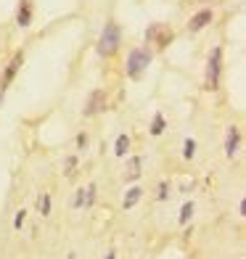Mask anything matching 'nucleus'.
<instances>
[{"mask_svg": "<svg viewBox=\"0 0 246 259\" xmlns=\"http://www.w3.org/2000/svg\"><path fill=\"white\" fill-rule=\"evenodd\" d=\"M209 21H212V11L204 8V11H198V14L188 21V29H191V32H198V29H204Z\"/></svg>", "mask_w": 246, "mask_h": 259, "instance_id": "423d86ee", "label": "nucleus"}, {"mask_svg": "<svg viewBox=\"0 0 246 259\" xmlns=\"http://www.w3.org/2000/svg\"><path fill=\"white\" fill-rule=\"evenodd\" d=\"M140 164H143V159H140V156H133L130 161H127L125 180H138V178H140Z\"/></svg>", "mask_w": 246, "mask_h": 259, "instance_id": "1a4fd4ad", "label": "nucleus"}, {"mask_svg": "<svg viewBox=\"0 0 246 259\" xmlns=\"http://www.w3.org/2000/svg\"><path fill=\"white\" fill-rule=\"evenodd\" d=\"M21 66V53H16L14 56V61L8 64V69H6V74H3V82H0V96H3V90L8 88V82L14 79V74H16V69Z\"/></svg>", "mask_w": 246, "mask_h": 259, "instance_id": "0eeeda50", "label": "nucleus"}, {"mask_svg": "<svg viewBox=\"0 0 246 259\" xmlns=\"http://www.w3.org/2000/svg\"><path fill=\"white\" fill-rule=\"evenodd\" d=\"M238 151V127H230L228 130V143H225V154L233 159V154Z\"/></svg>", "mask_w": 246, "mask_h": 259, "instance_id": "9d476101", "label": "nucleus"}, {"mask_svg": "<svg viewBox=\"0 0 246 259\" xmlns=\"http://www.w3.org/2000/svg\"><path fill=\"white\" fill-rule=\"evenodd\" d=\"M191 214H193V204H185V206H183V211H180V222H188V220H191Z\"/></svg>", "mask_w": 246, "mask_h": 259, "instance_id": "dca6fc26", "label": "nucleus"}, {"mask_svg": "<svg viewBox=\"0 0 246 259\" xmlns=\"http://www.w3.org/2000/svg\"><path fill=\"white\" fill-rule=\"evenodd\" d=\"M74 164H77V159H74V156H69V159H66V175H72V172H74V169H72Z\"/></svg>", "mask_w": 246, "mask_h": 259, "instance_id": "a211bd4d", "label": "nucleus"}, {"mask_svg": "<svg viewBox=\"0 0 246 259\" xmlns=\"http://www.w3.org/2000/svg\"><path fill=\"white\" fill-rule=\"evenodd\" d=\"M40 211H43V214H51V196L48 193L40 196Z\"/></svg>", "mask_w": 246, "mask_h": 259, "instance_id": "2eb2a0df", "label": "nucleus"}, {"mask_svg": "<svg viewBox=\"0 0 246 259\" xmlns=\"http://www.w3.org/2000/svg\"><path fill=\"white\" fill-rule=\"evenodd\" d=\"M148 64H151V53L143 51V48H135V51L130 53V58H127V74H130V77H138Z\"/></svg>", "mask_w": 246, "mask_h": 259, "instance_id": "f03ea898", "label": "nucleus"}, {"mask_svg": "<svg viewBox=\"0 0 246 259\" xmlns=\"http://www.w3.org/2000/svg\"><path fill=\"white\" fill-rule=\"evenodd\" d=\"M93 198H96V185H88V188H82V191L77 193V198H74V206H90L93 204Z\"/></svg>", "mask_w": 246, "mask_h": 259, "instance_id": "6e6552de", "label": "nucleus"}, {"mask_svg": "<svg viewBox=\"0 0 246 259\" xmlns=\"http://www.w3.org/2000/svg\"><path fill=\"white\" fill-rule=\"evenodd\" d=\"M159 198H167V185H159Z\"/></svg>", "mask_w": 246, "mask_h": 259, "instance_id": "aec40b11", "label": "nucleus"}, {"mask_svg": "<svg viewBox=\"0 0 246 259\" xmlns=\"http://www.w3.org/2000/svg\"><path fill=\"white\" fill-rule=\"evenodd\" d=\"M19 24L21 27L32 24V6H29V0H21V6H19Z\"/></svg>", "mask_w": 246, "mask_h": 259, "instance_id": "9b49d317", "label": "nucleus"}, {"mask_svg": "<svg viewBox=\"0 0 246 259\" xmlns=\"http://www.w3.org/2000/svg\"><path fill=\"white\" fill-rule=\"evenodd\" d=\"M220 61H222V51L215 48L212 56H209V66H207V88H217V82H220Z\"/></svg>", "mask_w": 246, "mask_h": 259, "instance_id": "7ed1b4c3", "label": "nucleus"}, {"mask_svg": "<svg viewBox=\"0 0 246 259\" xmlns=\"http://www.w3.org/2000/svg\"><path fill=\"white\" fill-rule=\"evenodd\" d=\"M106 109V93L103 90H93L90 98H88V106H85V116H93Z\"/></svg>", "mask_w": 246, "mask_h": 259, "instance_id": "39448f33", "label": "nucleus"}, {"mask_svg": "<svg viewBox=\"0 0 246 259\" xmlns=\"http://www.w3.org/2000/svg\"><path fill=\"white\" fill-rule=\"evenodd\" d=\"M146 37L151 42H159V45H167L172 40V29L167 24H154V27H148L146 29Z\"/></svg>", "mask_w": 246, "mask_h": 259, "instance_id": "20e7f679", "label": "nucleus"}, {"mask_svg": "<svg viewBox=\"0 0 246 259\" xmlns=\"http://www.w3.org/2000/svg\"><path fill=\"white\" fill-rule=\"evenodd\" d=\"M119 37H122L119 27H116L114 21H109V24L103 27V32H101L98 53H101V56H114V53H116V48H119Z\"/></svg>", "mask_w": 246, "mask_h": 259, "instance_id": "f257e3e1", "label": "nucleus"}, {"mask_svg": "<svg viewBox=\"0 0 246 259\" xmlns=\"http://www.w3.org/2000/svg\"><path fill=\"white\" fill-rule=\"evenodd\" d=\"M106 259H114V254H109V256H106Z\"/></svg>", "mask_w": 246, "mask_h": 259, "instance_id": "412c9836", "label": "nucleus"}, {"mask_svg": "<svg viewBox=\"0 0 246 259\" xmlns=\"http://www.w3.org/2000/svg\"><path fill=\"white\" fill-rule=\"evenodd\" d=\"M127 148H130V138H127V135H119V138H116L114 154H116V156H125V154H127Z\"/></svg>", "mask_w": 246, "mask_h": 259, "instance_id": "ddd939ff", "label": "nucleus"}, {"mask_svg": "<svg viewBox=\"0 0 246 259\" xmlns=\"http://www.w3.org/2000/svg\"><path fill=\"white\" fill-rule=\"evenodd\" d=\"M193 154H196V143H193V140L188 138V140H185V156H188V159H191Z\"/></svg>", "mask_w": 246, "mask_h": 259, "instance_id": "f3484780", "label": "nucleus"}, {"mask_svg": "<svg viewBox=\"0 0 246 259\" xmlns=\"http://www.w3.org/2000/svg\"><path fill=\"white\" fill-rule=\"evenodd\" d=\"M151 133H154V135H161L164 133V116L161 114L154 116V127H151Z\"/></svg>", "mask_w": 246, "mask_h": 259, "instance_id": "4468645a", "label": "nucleus"}, {"mask_svg": "<svg viewBox=\"0 0 246 259\" xmlns=\"http://www.w3.org/2000/svg\"><path fill=\"white\" fill-rule=\"evenodd\" d=\"M24 217H27V214H24V209H21L19 214H16V220H14V225H16V228H21V222H24Z\"/></svg>", "mask_w": 246, "mask_h": 259, "instance_id": "6ab92c4d", "label": "nucleus"}, {"mask_svg": "<svg viewBox=\"0 0 246 259\" xmlns=\"http://www.w3.org/2000/svg\"><path fill=\"white\" fill-rule=\"evenodd\" d=\"M140 196H143V191H140V188H130V193L125 196V209H133V206L140 201Z\"/></svg>", "mask_w": 246, "mask_h": 259, "instance_id": "f8f14e48", "label": "nucleus"}]
</instances>
